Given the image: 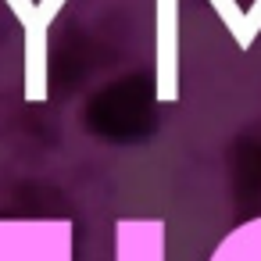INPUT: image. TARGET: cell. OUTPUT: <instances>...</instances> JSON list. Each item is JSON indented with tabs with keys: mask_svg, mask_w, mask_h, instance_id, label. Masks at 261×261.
Listing matches in <instances>:
<instances>
[{
	"mask_svg": "<svg viewBox=\"0 0 261 261\" xmlns=\"http://www.w3.org/2000/svg\"><path fill=\"white\" fill-rule=\"evenodd\" d=\"M179 97V18L175 0H158V100Z\"/></svg>",
	"mask_w": 261,
	"mask_h": 261,
	"instance_id": "obj_1",
	"label": "cell"
},
{
	"mask_svg": "<svg viewBox=\"0 0 261 261\" xmlns=\"http://www.w3.org/2000/svg\"><path fill=\"white\" fill-rule=\"evenodd\" d=\"M257 33H261V0H254V8L247 11V47L257 40Z\"/></svg>",
	"mask_w": 261,
	"mask_h": 261,
	"instance_id": "obj_3",
	"label": "cell"
},
{
	"mask_svg": "<svg viewBox=\"0 0 261 261\" xmlns=\"http://www.w3.org/2000/svg\"><path fill=\"white\" fill-rule=\"evenodd\" d=\"M211 8L218 11V18L225 22V29L232 33V40L247 50V15L232 4V0H211Z\"/></svg>",
	"mask_w": 261,
	"mask_h": 261,
	"instance_id": "obj_2",
	"label": "cell"
}]
</instances>
